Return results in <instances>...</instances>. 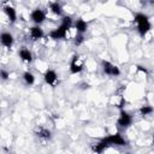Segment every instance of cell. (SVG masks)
<instances>
[{
    "instance_id": "obj_1",
    "label": "cell",
    "mask_w": 154,
    "mask_h": 154,
    "mask_svg": "<svg viewBox=\"0 0 154 154\" xmlns=\"http://www.w3.org/2000/svg\"><path fill=\"white\" fill-rule=\"evenodd\" d=\"M134 22L137 24V30L140 32L141 36H144L152 28V24L149 22V18L147 14L144 13H136L135 14V18H134Z\"/></svg>"
},
{
    "instance_id": "obj_16",
    "label": "cell",
    "mask_w": 154,
    "mask_h": 154,
    "mask_svg": "<svg viewBox=\"0 0 154 154\" xmlns=\"http://www.w3.org/2000/svg\"><path fill=\"white\" fill-rule=\"evenodd\" d=\"M49 8H51V11H52L54 14L60 16V14L63 13L61 6H60V4H58V2H51V4H49Z\"/></svg>"
},
{
    "instance_id": "obj_13",
    "label": "cell",
    "mask_w": 154,
    "mask_h": 154,
    "mask_svg": "<svg viewBox=\"0 0 154 154\" xmlns=\"http://www.w3.org/2000/svg\"><path fill=\"white\" fill-rule=\"evenodd\" d=\"M4 12L6 13V16L10 19V22H12V23L16 22V19H17V12H16V10L12 6H5L4 7Z\"/></svg>"
},
{
    "instance_id": "obj_15",
    "label": "cell",
    "mask_w": 154,
    "mask_h": 154,
    "mask_svg": "<svg viewBox=\"0 0 154 154\" xmlns=\"http://www.w3.org/2000/svg\"><path fill=\"white\" fill-rule=\"evenodd\" d=\"M106 148H107V147H106L101 141L91 146V150H93L95 154H102V153L105 152V149H106Z\"/></svg>"
},
{
    "instance_id": "obj_11",
    "label": "cell",
    "mask_w": 154,
    "mask_h": 154,
    "mask_svg": "<svg viewBox=\"0 0 154 154\" xmlns=\"http://www.w3.org/2000/svg\"><path fill=\"white\" fill-rule=\"evenodd\" d=\"M18 54H19V58L23 61H26V63H31L32 61V54H31V52L28 48H25V47L20 48L19 52H18Z\"/></svg>"
},
{
    "instance_id": "obj_9",
    "label": "cell",
    "mask_w": 154,
    "mask_h": 154,
    "mask_svg": "<svg viewBox=\"0 0 154 154\" xmlns=\"http://www.w3.org/2000/svg\"><path fill=\"white\" fill-rule=\"evenodd\" d=\"M0 43L4 47H6V48H11L12 45H13V36H12V34H10V32H2L0 35Z\"/></svg>"
},
{
    "instance_id": "obj_5",
    "label": "cell",
    "mask_w": 154,
    "mask_h": 154,
    "mask_svg": "<svg viewBox=\"0 0 154 154\" xmlns=\"http://www.w3.org/2000/svg\"><path fill=\"white\" fill-rule=\"evenodd\" d=\"M131 123H132V117L126 111L122 109L119 118H118V125L120 128H128L129 125H131Z\"/></svg>"
},
{
    "instance_id": "obj_8",
    "label": "cell",
    "mask_w": 154,
    "mask_h": 154,
    "mask_svg": "<svg viewBox=\"0 0 154 154\" xmlns=\"http://www.w3.org/2000/svg\"><path fill=\"white\" fill-rule=\"evenodd\" d=\"M43 78H45V82L52 87H54L57 84V81H58V76H57V72L54 70H51L48 69L45 75H43Z\"/></svg>"
},
{
    "instance_id": "obj_3",
    "label": "cell",
    "mask_w": 154,
    "mask_h": 154,
    "mask_svg": "<svg viewBox=\"0 0 154 154\" xmlns=\"http://www.w3.org/2000/svg\"><path fill=\"white\" fill-rule=\"evenodd\" d=\"M102 70L106 75L108 76H119L120 75V70L118 66L113 65L112 63L107 61V60H103L102 61Z\"/></svg>"
},
{
    "instance_id": "obj_21",
    "label": "cell",
    "mask_w": 154,
    "mask_h": 154,
    "mask_svg": "<svg viewBox=\"0 0 154 154\" xmlns=\"http://www.w3.org/2000/svg\"><path fill=\"white\" fill-rule=\"evenodd\" d=\"M8 77H10V73L6 70H0V78L1 79L6 81V79H8Z\"/></svg>"
},
{
    "instance_id": "obj_18",
    "label": "cell",
    "mask_w": 154,
    "mask_h": 154,
    "mask_svg": "<svg viewBox=\"0 0 154 154\" xmlns=\"http://www.w3.org/2000/svg\"><path fill=\"white\" fill-rule=\"evenodd\" d=\"M37 136L43 140H48V138H51V131L47 129H40L37 132Z\"/></svg>"
},
{
    "instance_id": "obj_10",
    "label": "cell",
    "mask_w": 154,
    "mask_h": 154,
    "mask_svg": "<svg viewBox=\"0 0 154 154\" xmlns=\"http://www.w3.org/2000/svg\"><path fill=\"white\" fill-rule=\"evenodd\" d=\"M43 35H45V32L38 25H35V26L30 28V36H31L32 40H40V38L43 37Z\"/></svg>"
},
{
    "instance_id": "obj_14",
    "label": "cell",
    "mask_w": 154,
    "mask_h": 154,
    "mask_svg": "<svg viewBox=\"0 0 154 154\" xmlns=\"http://www.w3.org/2000/svg\"><path fill=\"white\" fill-rule=\"evenodd\" d=\"M23 79H24L26 85H32L35 83V76L31 72H29V71H25L23 73Z\"/></svg>"
},
{
    "instance_id": "obj_2",
    "label": "cell",
    "mask_w": 154,
    "mask_h": 154,
    "mask_svg": "<svg viewBox=\"0 0 154 154\" xmlns=\"http://www.w3.org/2000/svg\"><path fill=\"white\" fill-rule=\"evenodd\" d=\"M101 142L106 147H108V146H125L126 144L125 140L122 137L120 134H114V135H109L107 137H103L101 140Z\"/></svg>"
},
{
    "instance_id": "obj_12",
    "label": "cell",
    "mask_w": 154,
    "mask_h": 154,
    "mask_svg": "<svg viewBox=\"0 0 154 154\" xmlns=\"http://www.w3.org/2000/svg\"><path fill=\"white\" fill-rule=\"evenodd\" d=\"M75 28H76V30H77V34H82V35H83V34L87 31V29H88V23H87L84 19L79 18V19H77L76 23H75Z\"/></svg>"
},
{
    "instance_id": "obj_17",
    "label": "cell",
    "mask_w": 154,
    "mask_h": 154,
    "mask_svg": "<svg viewBox=\"0 0 154 154\" xmlns=\"http://www.w3.org/2000/svg\"><path fill=\"white\" fill-rule=\"evenodd\" d=\"M60 25H63L64 28H66L67 30L72 26V19H71V17H69V16H65V17H63V19H61V24Z\"/></svg>"
},
{
    "instance_id": "obj_4",
    "label": "cell",
    "mask_w": 154,
    "mask_h": 154,
    "mask_svg": "<svg viewBox=\"0 0 154 154\" xmlns=\"http://www.w3.org/2000/svg\"><path fill=\"white\" fill-rule=\"evenodd\" d=\"M82 70H83V63L81 61L79 55H73L70 63V72L72 75H76L79 73Z\"/></svg>"
},
{
    "instance_id": "obj_19",
    "label": "cell",
    "mask_w": 154,
    "mask_h": 154,
    "mask_svg": "<svg viewBox=\"0 0 154 154\" xmlns=\"http://www.w3.org/2000/svg\"><path fill=\"white\" fill-rule=\"evenodd\" d=\"M140 113L142 116H147V114H150L153 113V107L152 106H142L140 108Z\"/></svg>"
},
{
    "instance_id": "obj_22",
    "label": "cell",
    "mask_w": 154,
    "mask_h": 154,
    "mask_svg": "<svg viewBox=\"0 0 154 154\" xmlns=\"http://www.w3.org/2000/svg\"><path fill=\"white\" fill-rule=\"evenodd\" d=\"M136 67H137V70H138V71H142V72H144V73H147V70H146V69H144L143 66H140V65H137Z\"/></svg>"
},
{
    "instance_id": "obj_20",
    "label": "cell",
    "mask_w": 154,
    "mask_h": 154,
    "mask_svg": "<svg viewBox=\"0 0 154 154\" xmlns=\"http://www.w3.org/2000/svg\"><path fill=\"white\" fill-rule=\"evenodd\" d=\"M83 41H84V36L82 34H77L76 37H75V45L76 46H79L81 43H83Z\"/></svg>"
},
{
    "instance_id": "obj_7",
    "label": "cell",
    "mask_w": 154,
    "mask_h": 154,
    "mask_svg": "<svg viewBox=\"0 0 154 154\" xmlns=\"http://www.w3.org/2000/svg\"><path fill=\"white\" fill-rule=\"evenodd\" d=\"M30 18H31V20H32L36 25H38V24H41V23L46 19V13H45L41 8H36V10H34V11L31 12Z\"/></svg>"
},
{
    "instance_id": "obj_6",
    "label": "cell",
    "mask_w": 154,
    "mask_h": 154,
    "mask_svg": "<svg viewBox=\"0 0 154 154\" xmlns=\"http://www.w3.org/2000/svg\"><path fill=\"white\" fill-rule=\"evenodd\" d=\"M67 34V29L64 28L63 25H59L57 29L49 31V37L53 40H60V38H65Z\"/></svg>"
}]
</instances>
